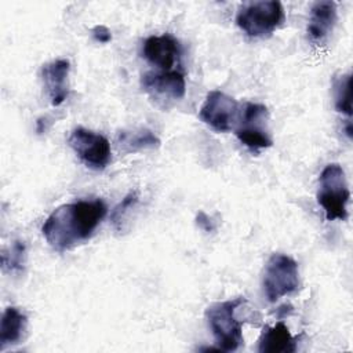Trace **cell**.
Wrapping results in <instances>:
<instances>
[{
	"label": "cell",
	"mask_w": 353,
	"mask_h": 353,
	"mask_svg": "<svg viewBox=\"0 0 353 353\" xmlns=\"http://www.w3.org/2000/svg\"><path fill=\"white\" fill-rule=\"evenodd\" d=\"M26 258V247L23 241L15 240L8 251L1 254V265L4 270L8 272H21L25 265Z\"/></svg>",
	"instance_id": "17"
},
{
	"label": "cell",
	"mask_w": 353,
	"mask_h": 353,
	"mask_svg": "<svg viewBox=\"0 0 353 353\" xmlns=\"http://www.w3.org/2000/svg\"><path fill=\"white\" fill-rule=\"evenodd\" d=\"M352 76L350 73H343L335 76L332 80V92H334V105L335 109L347 117L352 116V99H350V88H352Z\"/></svg>",
	"instance_id": "16"
},
{
	"label": "cell",
	"mask_w": 353,
	"mask_h": 353,
	"mask_svg": "<svg viewBox=\"0 0 353 353\" xmlns=\"http://www.w3.org/2000/svg\"><path fill=\"white\" fill-rule=\"evenodd\" d=\"M141 87L152 98L161 102L182 99L186 92L185 76L179 70L148 72L141 77Z\"/></svg>",
	"instance_id": "9"
},
{
	"label": "cell",
	"mask_w": 353,
	"mask_h": 353,
	"mask_svg": "<svg viewBox=\"0 0 353 353\" xmlns=\"http://www.w3.org/2000/svg\"><path fill=\"white\" fill-rule=\"evenodd\" d=\"M138 201V194L137 192H130L112 211L110 214V222L112 225L114 226L116 230H120L121 228V222H123V218L125 215V212L128 211V208H131L132 205H135Z\"/></svg>",
	"instance_id": "18"
},
{
	"label": "cell",
	"mask_w": 353,
	"mask_h": 353,
	"mask_svg": "<svg viewBox=\"0 0 353 353\" xmlns=\"http://www.w3.org/2000/svg\"><path fill=\"white\" fill-rule=\"evenodd\" d=\"M245 302V298L239 296L215 302L207 307L205 317L219 350L234 352L244 342L243 321L236 317V310Z\"/></svg>",
	"instance_id": "2"
},
{
	"label": "cell",
	"mask_w": 353,
	"mask_h": 353,
	"mask_svg": "<svg viewBox=\"0 0 353 353\" xmlns=\"http://www.w3.org/2000/svg\"><path fill=\"white\" fill-rule=\"evenodd\" d=\"M68 143L77 157L92 170H105L112 161L110 143L99 132L77 127L69 135Z\"/></svg>",
	"instance_id": "7"
},
{
	"label": "cell",
	"mask_w": 353,
	"mask_h": 353,
	"mask_svg": "<svg viewBox=\"0 0 353 353\" xmlns=\"http://www.w3.org/2000/svg\"><path fill=\"white\" fill-rule=\"evenodd\" d=\"M298 263L288 255L274 252L266 262L262 287L269 302L295 294L299 290Z\"/></svg>",
	"instance_id": "4"
},
{
	"label": "cell",
	"mask_w": 353,
	"mask_h": 353,
	"mask_svg": "<svg viewBox=\"0 0 353 353\" xmlns=\"http://www.w3.org/2000/svg\"><path fill=\"white\" fill-rule=\"evenodd\" d=\"M284 11L280 1L243 3L236 15L237 26L250 37L272 34L283 22Z\"/></svg>",
	"instance_id": "5"
},
{
	"label": "cell",
	"mask_w": 353,
	"mask_h": 353,
	"mask_svg": "<svg viewBox=\"0 0 353 353\" xmlns=\"http://www.w3.org/2000/svg\"><path fill=\"white\" fill-rule=\"evenodd\" d=\"M91 33H92L94 40L98 41V43L106 44V43H109V41L112 40L110 30H109L106 26H103V25H97V26H94L92 30H91Z\"/></svg>",
	"instance_id": "19"
},
{
	"label": "cell",
	"mask_w": 353,
	"mask_h": 353,
	"mask_svg": "<svg viewBox=\"0 0 353 353\" xmlns=\"http://www.w3.org/2000/svg\"><path fill=\"white\" fill-rule=\"evenodd\" d=\"M298 338H294L288 327L279 321L274 325H265L258 339L261 353H292L296 350Z\"/></svg>",
	"instance_id": "13"
},
{
	"label": "cell",
	"mask_w": 353,
	"mask_h": 353,
	"mask_svg": "<svg viewBox=\"0 0 353 353\" xmlns=\"http://www.w3.org/2000/svg\"><path fill=\"white\" fill-rule=\"evenodd\" d=\"M268 120L269 110L265 105L245 102L241 106L234 134L239 141L251 150L270 148L273 145V141L266 127Z\"/></svg>",
	"instance_id": "6"
},
{
	"label": "cell",
	"mask_w": 353,
	"mask_h": 353,
	"mask_svg": "<svg viewBox=\"0 0 353 353\" xmlns=\"http://www.w3.org/2000/svg\"><path fill=\"white\" fill-rule=\"evenodd\" d=\"M117 141L124 153H134L145 149H157L160 146L159 137L149 128L121 131Z\"/></svg>",
	"instance_id": "15"
},
{
	"label": "cell",
	"mask_w": 353,
	"mask_h": 353,
	"mask_svg": "<svg viewBox=\"0 0 353 353\" xmlns=\"http://www.w3.org/2000/svg\"><path fill=\"white\" fill-rule=\"evenodd\" d=\"M69 61L68 59H55L41 68V79L47 92V97L52 106H59L63 103L69 95Z\"/></svg>",
	"instance_id": "11"
},
{
	"label": "cell",
	"mask_w": 353,
	"mask_h": 353,
	"mask_svg": "<svg viewBox=\"0 0 353 353\" xmlns=\"http://www.w3.org/2000/svg\"><path fill=\"white\" fill-rule=\"evenodd\" d=\"M338 19L336 3L331 0L316 1L310 8L307 36L314 44H324L332 33Z\"/></svg>",
	"instance_id": "12"
},
{
	"label": "cell",
	"mask_w": 353,
	"mask_h": 353,
	"mask_svg": "<svg viewBox=\"0 0 353 353\" xmlns=\"http://www.w3.org/2000/svg\"><path fill=\"white\" fill-rule=\"evenodd\" d=\"M28 317L18 307L8 306L1 314L0 321V350L10 345L19 343L26 330Z\"/></svg>",
	"instance_id": "14"
},
{
	"label": "cell",
	"mask_w": 353,
	"mask_h": 353,
	"mask_svg": "<svg viewBox=\"0 0 353 353\" xmlns=\"http://www.w3.org/2000/svg\"><path fill=\"white\" fill-rule=\"evenodd\" d=\"M108 211L101 200H79L57 207L44 221L41 232L48 245L65 252L88 240Z\"/></svg>",
	"instance_id": "1"
},
{
	"label": "cell",
	"mask_w": 353,
	"mask_h": 353,
	"mask_svg": "<svg viewBox=\"0 0 353 353\" xmlns=\"http://www.w3.org/2000/svg\"><path fill=\"white\" fill-rule=\"evenodd\" d=\"M196 223H197V226H199L200 229H203L204 232H214V230H215L214 222H212L211 218H210L205 212H203V211H200V212L197 214V216H196Z\"/></svg>",
	"instance_id": "20"
},
{
	"label": "cell",
	"mask_w": 353,
	"mask_h": 353,
	"mask_svg": "<svg viewBox=\"0 0 353 353\" xmlns=\"http://www.w3.org/2000/svg\"><path fill=\"white\" fill-rule=\"evenodd\" d=\"M240 103L228 94L212 90L207 94L200 112V120L218 132H228L236 128L240 117Z\"/></svg>",
	"instance_id": "8"
},
{
	"label": "cell",
	"mask_w": 353,
	"mask_h": 353,
	"mask_svg": "<svg viewBox=\"0 0 353 353\" xmlns=\"http://www.w3.org/2000/svg\"><path fill=\"white\" fill-rule=\"evenodd\" d=\"M349 199L350 190L343 168L338 163L325 165L319 176L317 203L321 205L327 221H345Z\"/></svg>",
	"instance_id": "3"
},
{
	"label": "cell",
	"mask_w": 353,
	"mask_h": 353,
	"mask_svg": "<svg viewBox=\"0 0 353 353\" xmlns=\"http://www.w3.org/2000/svg\"><path fill=\"white\" fill-rule=\"evenodd\" d=\"M142 54L149 63L160 68L163 72H170L179 63L182 47L172 34L164 33L148 37L143 43Z\"/></svg>",
	"instance_id": "10"
}]
</instances>
